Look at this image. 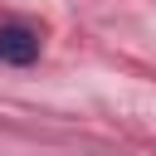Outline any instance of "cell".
<instances>
[{
    "instance_id": "6da1fadb",
    "label": "cell",
    "mask_w": 156,
    "mask_h": 156,
    "mask_svg": "<svg viewBox=\"0 0 156 156\" xmlns=\"http://www.w3.org/2000/svg\"><path fill=\"white\" fill-rule=\"evenodd\" d=\"M39 49H44L39 29H29V24H20V20L0 24V63L24 68V63H34V58H39Z\"/></svg>"
}]
</instances>
